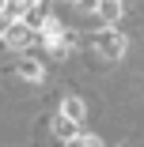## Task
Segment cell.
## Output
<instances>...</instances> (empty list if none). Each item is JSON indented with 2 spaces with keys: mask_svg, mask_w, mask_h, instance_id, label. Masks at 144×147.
Instances as JSON below:
<instances>
[{
  "mask_svg": "<svg viewBox=\"0 0 144 147\" xmlns=\"http://www.w3.org/2000/svg\"><path fill=\"white\" fill-rule=\"evenodd\" d=\"M42 30H46V45H49L57 57H65V53L72 49V34H65V30H61L57 23H46Z\"/></svg>",
  "mask_w": 144,
  "mask_h": 147,
  "instance_id": "cell-1",
  "label": "cell"
},
{
  "mask_svg": "<svg viewBox=\"0 0 144 147\" xmlns=\"http://www.w3.org/2000/svg\"><path fill=\"white\" fill-rule=\"evenodd\" d=\"M95 45H99L102 57H121V53H125V38H121L118 30H102V34L95 38Z\"/></svg>",
  "mask_w": 144,
  "mask_h": 147,
  "instance_id": "cell-2",
  "label": "cell"
},
{
  "mask_svg": "<svg viewBox=\"0 0 144 147\" xmlns=\"http://www.w3.org/2000/svg\"><path fill=\"white\" fill-rule=\"evenodd\" d=\"M4 38H8V45H15V49H27V45H31L34 42V30H31V26H19V23H12L8 26V30H4Z\"/></svg>",
  "mask_w": 144,
  "mask_h": 147,
  "instance_id": "cell-3",
  "label": "cell"
},
{
  "mask_svg": "<svg viewBox=\"0 0 144 147\" xmlns=\"http://www.w3.org/2000/svg\"><path fill=\"white\" fill-rule=\"evenodd\" d=\"M53 132H57V140H65V143H68V140L80 132V125L68 121V117H57V121H53Z\"/></svg>",
  "mask_w": 144,
  "mask_h": 147,
  "instance_id": "cell-4",
  "label": "cell"
},
{
  "mask_svg": "<svg viewBox=\"0 0 144 147\" xmlns=\"http://www.w3.org/2000/svg\"><path fill=\"white\" fill-rule=\"evenodd\" d=\"M19 76H23V79H31V83H38V79H42V64L31 61V57H23V61H19Z\"/></svg>",
  "mask_w": 144,
  "mask_h": 147,
  "instance_id": "cell-5",
  "label": "cell"
},
{
  "mask_svg": "<svg viewBox=\"0 0 144 147\" xmlns=\"http://www.w3.org/2000/svg\"><path fill=\"white\" fill-rule=\"evenodd\" d=\"M95 11H99L106 23H114V19L121 15V4H118V0H99V4H95Z\"/></svg>",
  "mask_w": 144,
  "mask_h": 147,
  "instance_id": "cell-6",
  "label": "cell"
},
{
  "mask_svg": "<svg viewBox=\"0 0 144 147\" xmlns=\"http://www.w3.org/2000/svg\"><path fill=\"white\" fill-rule=\"evenodd\" d=\"M61 117H68V121H76V125H80V121H83V102H80V98H68Z\"/></svg>",
  "mask_w": 144,
  "mask_h": 147,
  "instance_id": "cell-7",
  "label": "cell"
},
{
  "mask_svg": "<svg viewBox=\"0 0 144 147\" xmlns=\"http://www.w3.org/2000/svg\"><path fill=\"white\" fill-rule=\"evenodd\" d=\"M68 147H102L95 136H87V132H76L72 140H68Z\"/></svg>",
  "mask_w": 144,
  "mask_h": 147,
  "instance_id": "cell-8",
  "label": "cell"
},
{
  "mask_svg": "<svg viewBox=\"0 0 144 147\" xmlns=\"http://www.w3.org/2000/svg\"><path fill=\"white\" fill-rule=\"evenodd\" d=\"M4 4H8V0H0V11H4Z\"/></svg>",
  "mask_w": 144,
  "mask_h": 147,
  "instance_id": "cell-9",
  "label": "cell"
}]
</instances>
